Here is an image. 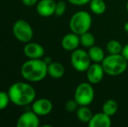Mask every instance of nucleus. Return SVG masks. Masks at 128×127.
I'll list each match as a JSON object with an SVG mask.
<instances>
[{
	"label": "nucleus",
	"mask_w": 128,
	"mask_h": 127,
	"mask_svg": "<svg viewBox=\"0 0 128 127\" xmlns=\"http://www.w3.org/2000/svg\"><path fill=\"white\" fill-rule=\"evenodd\" d=\"M10 102L18 106H26L35 100L36 91L32 85L26 82H16L8 90Z\"/></svg>",
	"instance_id": "obj_1"
},
{
	"label": "nucleus",
	"mask_w": 128,
	"mask_h": 127,
	"mask_svg": "<svg viewBox=\"0 0 128 127\" xmlns=\"http://www.w3.org/2000/svg\"><path fill=\"white\" fill-rule=\"evenodd\" d=\"M48 74V64L44 59L29 58L22 64L21 75L29 82H39Z\"/></svg>",
	"instance_id": "obj_2"
},
{
	"label": "nucleus",
	"mask_w": 128,
	"mask_h": 127,
	"mask_svg": "<svg viewBox=\"0 0 128 127\" xmlns=\"http://www.w3.org/2000/svg\"><path fill=\"white\" fill-rule=\"evenodd\" d=\"M102 66L106 74L109 76H118L126 71L128 61L120 54H109L102 61Z\"/></svg>",
	"instance_id": "obj_3"
},
{
	"label": "nucleus",
	"mask_w": 128,
	"mask_h": 127,
	"mask_svg": "<svg viewBox=\"0 0 128 127\" xmlns=\"http://www.w3.org/2000/svg\"><path fill=\"white\" fill-rule=\"evenodd\" d=\"M92 24V17L89 12L86 10H78L72 16L69 22L71 31L78 35L89 31Z\"/></svg>",
	"instance_id": "obj_4"
},
{
	"label": "nucleus",
	"mask_w": 128,
	"mask_h": 127,
	"mask_svg": "<svg viewBox=\"0 0 128 127\" xmlns=\"http://www.w3.org/2000/svg\"><path fill=\"white\" fill-rule=\"evenodd\" d=\"M94 88L90 82H82L78 85L74 92V99L79 105H90L94 100Z\"/></svg>",
	"instance_id": "obj_5"
},
{
	"label": "nucleus",
	"mask_w": 128,
	"mask_h": 127,
	"mask_svg": "<svg viewBox=\"0 0 128 127\" xmlns=\"http://www.w3.org/2000/svg\"><path fill=\"white\" fill-rule=\"evenodd\" d=\"M71 64L72 67L78 72L86 71L92 64V60L89 57L88 51L79 48L72 51Z\"/></svg>",
	"instance_id": "obj_6"
},
{
	"label": "nucleus",
	"mask_w": 128,
	"mask_h": 127,
	"mask_svg": "<svg viewBox=\"0 0 128 127\" xmlns=\"http://www.w3.org/2000/svg\"><path fill=\"white\" fill-rule=\"evenodd\" d=\"M12 31L15 37L22 43H28L33 37V30L30 24L24 19L17 20L13 24Z\"/></svg>",
	"instance_id": "obj_7"
},
{
	"label": "nucleus",
	"mask_w": 128,
	"mask_h": 127,
	"mask_svg": "<svg viewBox=\"0 0 128 127\" xmlns=\"http://www.w3.org/2000/svg\"><path fill=\"white\" fill-rule=\"evenodd\" d=\"M86 72L88 82L92 85L100 83L106 74L104 68L100 63H92Z\"/></svg>",
	"instance_id": "obj_8"
},
{
	"label": "nucleus",
	"mask_w": 128,
	"mask_h": 127,
	"mask_svg": "<svg viewBox=\"0 0 128 127\" xmlns=\"http://www.w3.org/2000/svg\"><path fill=\"white\" fill-rule=\"evenodd\" d=\"M52 103L50 99L46 98H38L32 102V110L39 117L46 116L51 113L52 111Z\"/></svg>",
	"instance_id": "obj_9"
},
{
	"label": "nucleus",
	"mask_w": 128,
	"mask_h": 127,
	"mask_svg": "<svg viewBox=\"0 0 128 127\" xmlns=\"http://www.w3.org/2000/svg\"><path fill=\"white\" fill-rule=\"evenodd\" d=\"M39 124V116L32 110L21 114L17 120L18 127H38Z\"/></svg>",
	"instance_id": "obj_10"
},
{
	"label": "nucleus",
	"mask_w": 128,
	"mask_h": 127,
	"mask_svg": "<svg viewBox=\"0 0 128 127\" xmlns=\"http://www.w3.org/2000/svg\"><path fill=\"white\" fill-rule=\"evenodd\" d=\"M56 2L54 0H40L37 3V12L39 16L48 17L55 14Z\"/></svg>",
	"instance_id": "obj_11"
},
{
	"label": "nucleus",
	"mask_w": 128,
	"mask_h": 127,
	"mask_svg": "<svg viewBox=\"0 0 128 127\" xmlns=\"http://www.w3.org/2000/svg\"><path fill=\"white\" fill-rule=\"evenodd\" d=\"M24 54L28 58L36 59V58H41L44 55V49L42 45L38 43H30L28 42L24 46Z\"/></svg>",
	"instance_id": "obj_12"
},
{
	"label": "nucleus",
	"mask_w": 128,
	"mask_h": 127,
	"mask_svg": "<svg viewBox=\"0 0 128 127\" xmlns=\"http://www.w3.org/2000/svg\"><path fill=\"white\" fill-rule=\"evenodd\" d=\"M79 44H80L79 35L72 31L64 35L61 40V45L63 49L67 51H73L78 48Z\"/></svg>",
	"instance_id": "obj_13"
},
{
	"label": "nucleus",
	"mask_w": 128,
	"mask_h": 127,
	"mask_svg": "<svg viewBox=\"0 0 128 127\" xmlns=\"http://www.w3.org/2000/svg\"><path fill=\"white\" fill-rule=\"evenodd\" d=\"M112 117L104 112H98L93 114L88 123L89 127H110L112 126Z\"/></svg>",
	"instance_id": "obj_14"
},
{
	"label": "nucleus",
	"mask_w": 128,
	"mask_h": 127,
	"mask_svg": "<svg viewBox=\"0 0 128 127\" xmlns=\"http://www.w3.org/2000/svg\"><path fill=\"white\" fill-rule=\"evenodd\" d=\"M88 54L92 63H102L104 58H106L104 51L101 47L93 45L88 49Z\"/></svg>",
	"instance_id": "obj_15"
},
{
	"label": "nucleus",
	"mask_w": 128,
	"mask_h": 127,
	"mask_svg": "<svg viewBox=\"0 0 128 127\" xmlns=\"http://www.w3.org/2000/svg\"><path fill=\"white\" fill-rule=\"evenodd\" d=\"M64 74V67L59 62H52L48 64V75L52 78H60Z\"/></svg>",
	"instance_id": "obj_16"
},
{
	"label": "nucleus",
	"mask_w": 128,
	"mask_h": 127,
	"mask_svg": "<svg viewBox=\"0 0 128 127\" xmlns=\"http://www.w3.org/2000/svg\"><path fill=\"white\" fill-rule=\"evenodd\" d=\"M77 118L80 122L88 124L93 116L92 112L88 107V105H79V107L76 111Z\"/></svg>",
	"instance_id": "obj_17"
},
{
	"label": "nucleus",
	"mask_w": 128,
	"mask_h": 127,
	"mask_svg": "<svg viewBox=\"0 0 128 127\" xmlns=\"http://www.w3.org/2000/svg\"><path fill=\"white\" fill-rule=\"evenodd\" d=\"M90 10L93 14L101 15L106 10V3L104 0H91L89 3Z\"/></svg>",
	"instance_id": "obj_18"
},
{
	"label": "nucleus",
	"mask_w": 128,
	"mask_h": 127,
	"mask_svg": "<svg viewBox=\"0 0 128 127\" xmlns=\"http://www.w3.org/2000/svg\"><path fill=\"white\" fill-rule=\"evenodd\" d=\"M118 103L114 99H107L103 104L102 112H104L106 114H107V115H109L110 117H112L118 112Z\"/></svg>",
	"instance_id": "obj_19"
},
{
	"label": "nucleus",
	"mask_w": 128,
	"mask_h": 127,
	"mask_svg": "<svg viewBox=\"0 0 128 127\" xmlns=\"http://www.w3.org/2000/svg\"><path fill=\"white\" fill-rule=\"evenodd\" d=\"M79 38H80V44L84 48L89 49L95 44V37L90 31H86L79 35Z\"/></svg>",
	"instance_id": "obj_20"
},
{
	"label": "nucleus",
	"mask_w": 128,
	"mask_h": 127,
	"mask_svg": "<svg viewBox=\"0 0 128 127\" xmlns=\"http://www.w3.org/2000/svg\"><path fill=\"white\" fill-rule=\"evenodd\" d=\"M122 46L121 43L118 40H110L106 44V51L109 54H120L122 52Z\"/></svg>",
	"instance_id": "obj_21"
},
{
	"label": "nucleus",
	"mask_w": 128,
	"mask_h": 127,
	"mask_svg": "<svg viewBox=\"0 0 128 127\" xmlns=\"http://www.w3.org/2000/svg\"><path fill=\"white\" fill-rule=\"evenodd\" d=\"M10 101V97H9L8 92L1 91L0 92V111L6 108L8 106Z\"/></svg>",
	"instance_id": "obj_22"
},
{
	"label": "nucleus",
	"mask_w": 128,
	"mask_h": 127,
	"mask_svg": "<svg viewBox=\"0 0 128 127\" xmlns=\"http://www.w3.org/2000/svg\"><path fill=\"white\" fill-rule=\"evenodd\" d=\"M66 10V3L64 1H58L56 3L55 8V15L57 17H61L64 14Z\"/></svg>",
	"instance_id": "obj_23"
},
{
	"label": "nucleus",
	"mask_w": 128,
	"mask_h": 127,
	"mask_svg": "<svg viewBox=\"0 0 128 127\" xmlns=\"http://www.w3.org/2000/svg\"><path fill=\"white\" fill-rule=\"evenodd\" d=\"M78 106H79V105L77 103V101L74 99V98H73V99L68 100V101L66 103V105H64V108H66V110L69 112H76L77 109L78 108Z\"/></svg>",
	"instance_id": "obj_24"
},
{
	"label": "nucleus",
	"mask_w": 128,
	"mask_h": 127,
	"mask_svg": "<svg viewBox=\"0 0 128 127\" xmlns=\"http://www.w3.org/2000/svg\"><path fill=\"white\" fill-rule=\"evenodd\" d=\"M70 3L73 5H77V6H83L87 3H90L91 0H67Z\"/></svg>",
	"instance_id": "obj_25"
},
{
	"label": "nucleus",
	"mask_w": 128,
	"mask_h": 127,
	"mask_svg": "<svg viewBox=\"0 0 128 127\" xmlns=\"http://www.w3.org/2000/svg\"><path fill=\"white\" fill-rule=\"evenodd\" d=\"M22 2L26 6H32V5L38 3V0H22Z\"/></svg>",
	"instance_id": "obj_26"
},
{
	"label": "nucleus",
	"mask_w": 128,
	"mask_h": 127,
	"mask_svg": "<svg viewBox=\"0 0 128 127\" xmlns=\"http://www.w3.org/2000/svg\"><path fill=\"white\" fill-rule=\"evenodd\" d=\"M121 54L123 55V57L128 61V44L123 46V49H122Z\"/></svg>",
	"instance_id": "obj_27"
},
{
	"label": "nucleus",
	"mask_w": 128,
	"mask_h": 127,
	"mask_svg": "<svg viewBox=\"0 0 128 127\" xmlns=\"http://www.w3.org/2000/svg\"><path fill=\"white\" fill-rule=\"evenodd\" d=\"M44 62H46V64H51L52 63V58H50V57H46V58H44Z\"/></svg>",
	"instance_id": "obj_28"
},
{
	"label": "nucleus",
	"mask_w": 128,
	"mask_h": 127,
	"mask_svg": "<svg viewBox=\"0 0 128 127\" xmlns=\"http://www.w3.org/2000/svg\"><path fill=\"white\" fill-rule=\"evenodd\" d=\"M124 29H125V31L128 32V22H126L125 24V25H124Z\"/></svg>",
	"instance_id": "obj_29"
},
{
	"label": "nucleus",
	"mask_w": 128,
	"mask_h": 127,
	"mask_svg": "<svg viewBox=\"0 0 128 127\" xmlns=\"http://www.w3.org/2000/svg\"><path fill=\"white\" fill-rule=\"evenodd\" d=\"M126 10L128 11V1H127V3H126Z\"/></svg>",
	"instance_id": "obj_30"
}]
</instances>
